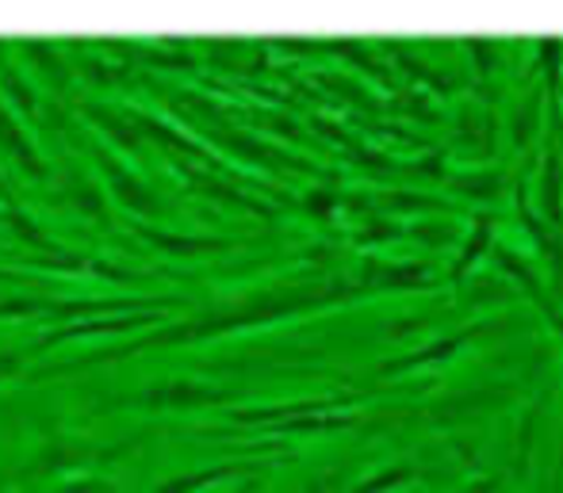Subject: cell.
Here are the masks:
<instances>
[{"instance_id": "obj_1", "label": "cell", "mask_w": 563, "mask_h": 493, "mask_svg": "<svg viewBox=\"0 0 563 493\" xmlns=\"http://www.w3.org/2000/svg\"><path fill=\"white\" fill-rule=\"evenodd\" d=\"M490 245V219H479L472 229V242L464 245V257L456 260V268H452V280H460V276L467 272V265H475V257H479L483 249Z\"/></svg>"}]
</instances>
